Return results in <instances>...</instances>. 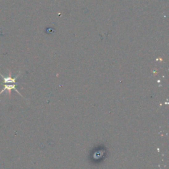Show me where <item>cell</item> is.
Segmentation results:
<instances>
[{"mask_svg":"<svg viewBox=\"0 0 169 169\" xmlns=\"http://www.w3.org/2000/svg\"><path fill=\"white\" fill-rule=\"evenodd\" d=\"M19 75H20V72H19V74L16 77H13L11 76V72L9 71V75L6 77L0 73V76L2 77V79L3 80V83H16V79H17V77L19 76Z\"/></svg>","mask_w":169,"mask_h":169,"instance_id":"obj_1","label":"cell"},{"mask_svg":"<svg viewBox=\"0 0 169 169\" xmlns=\"http://www.w3.org/2000/svg\"><path fill=\"white\" fill-rule=\"evenodd\" d=\"M12 89L15 90L19 95H21V96H23L21 95V94L20 93H19V91L16 89V84L15 83H13V84H11V85H9V84L4 85L3 89L1 91H0V95H1L3 92H5V91H7L8 93H9V96H11V91Z\"/></svg>","mask_w":169,"mask_h":169,"instance_id":"obj_2","label":"cell"}]
</instances>
